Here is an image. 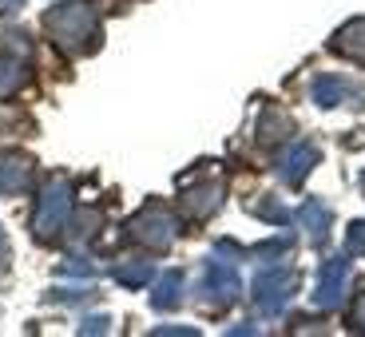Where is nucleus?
<instances>
[{"mask_svg": "<svg viewBox=\"0 0 365 337\" xmlns=\"http://www.w3.org/2000/svg\"><path fill=\"white\" fill-rule=\"evenodd\" d=\"M44 28L48 36L72 56H88L100 48V20L88 4H56V9H48Z\"/></svg>", "mask_w": 365, "mask_h": 337, "instance_id": "nucleus-1", "label": "nucleus"}, {"mask_svg": "<svg viewBox=\"0 0 365 337\" xmlns=\"http://www.w3.org/2000/svg\"><path fill=\"white\" fill-rule=\"evenodd\" d=\"M68 219H72V182L64 175H52L44 182V191H40L36 214H32V234L40 242H52L68 227Z\"/></svg>", "mask_w": 365, "mask_h": 337, "instance_id": "nucleus-2", "label": "nucleus"}, {"mask_svg": "<svg viewBox=\"0 0 365 337\" xmlns=\"http://www.w3.org/2000/svg\"><path fill=\"white\" fill-rule=\"evenodd\" d=\"M250 290H255L258 313H266V318H278V313L286 310V301L298 294V270L270 262L266 270H258V278H255V286H250Z\"/></svg>", "mask_w": 365, "mask_h": 337, "instance_id": "nucleus-3", "label": "nucleus"}, {"mask_svg": "<svg viewBox=\"0 0 365 337\" xmlns=\"http://www.w3.org/2000/svg\"><path fill=\"white\" fill-rule=\"evenodd\" d=\"M175 234H179V219H175L163 202H147L135 219L128 222V238L147 250H167L175 242Z\"/></svg>", "mask_w": 365, "mask_h": 337, "instance_id": "nucleus-4", "label": "nucleus"}, {"mask_svg": "<svg viewBox=\"0 0 365 337\" xmlns=\"http://www.w3.org/2000/svg\"><path fill=\"white\" fill-rule=\"evenodd\" d=\"M199 298L210 301L215 310H219V306H230V301L238 298V270H235V262H219V254L207 258V266H202V282H199Z\"/></svg>", "mask_w": 365, "mask_h": 337, "instance_id": "nucleus-5", "label": "nucleus"}, {"mask_svg": "<svg viewBox=\"0 0 365 337\" xmlns=\"http://www.w3.org/2000/svg\"><path fill=\"white\" fill-rule=\"evenodd\" d=\"M349 290V262L346 258H326L318 270V290H314V306L318 310H338Z\"/></svg>", "mask_w": 365, "mask_h": 337, "instance_id": "nucleus-6", "label": "nucleus"}, {"mask_svg": "<svg viewBox=\"0 0 365 337\" xmlns=\"http://www.w3.org/2000/svg\"><path fill=\"white\" fill-rule=\"evenodd\" d=\"M318 159H322L318 147H314L310 139H298V143H290L282 155H278V175H282L290 187H298V182L318 167Z\"/></svg>", "mask_w": 365, "mask_h": 337, "instance_id": "nucleus-7", "label": "nucleus"}, {"mask_svg": "<svg viewBox=\"0 0 365 337\" xmlns=\"http://www.w3.org/2000/svg\"><path fill=\"white\" fill-rule=\"evenodd\" d=\"M36 163L20 151H0V195H20L32 187Z\"/></svg>", "mask_w": 365, "mask_h": 337, "instance_id": "nucleus-8", "label": "nucleus"}, {"mask_svg": "<svg viewBox=\"0 0 365 337\" xmlns=\"http://www.w3.org/2000/svg\"><path fill=\"white\" fill-rule=\"evenodd\" d=\"M222 195H227V187H222L219 179H207V182H199V187H191V191L182 195V210H187L195 222H202L222 207Z\"/></svg>", "mask_w": 365, "mask_h": 337, "instance_id": "nucleus-9", "label": "nucleus"}, {"mask_svg": "<svg viewBox=\"0 0 365 337\" xmlns=\"http://www.w3.org/2000/svg\"><path fill=\"white\" fill-rule=\"evenodd\" d=\"M28 80V56L24 52H0V100H9Z\"/></svg>", "mask_w": 365, "mask_h": 337, "instance_id": "nucleus-10", "label": "nucleus"}, {"mask_svg": "<svg viewBox=\"0 0 365 337\" xmlns=\"http://www.w3.org/2000/svg\"><path fill=\"white\" fill-rule=\"evenodd\" d=\"M314 103H318V108H338V103H346L349 95H357V88L354 83L346 80V76H318V80H314Z\"/></svg>", "mask_w": 365, "mask_h": 337, "instance_id": "nucleus-11", "label": "nucleus"}, {"mask_svg": "<svg viewBox=\"0 0 365 337\" xmlns=\"http://www.w3.org/2000/svg\"><path fill=\"white\" fill-rule=\"evenodd\" d=\"M294 219L302 222V230L314 238V242H326V234H329V222H334V210L326 207V202H318V199H310V202H302L298 207V214Z\"/></svg>", "mask_w": 365, "mask_h": 337, "instance_id": "nucleus-12", "label": "nucleus"}, {"mask_svg": "<svg viewBox=\"0 0 365 337\" xmlns=\"http://www.w3.org/2000/svg\"><path fill=\"white\" fill-rule=\"evenodd\" d=\"M329 48L365 64V16L361 20H349L346 28H338V36H334V44H329Z\"/></svg>", "mask_w": 365, "mask_h": 337, "instance_id": "nucleus-13", "label": "nucleus"}, {"mask_svg": "<svg viewBox=\"0 0 365 337\" xmlns=\"http://www.w3.org/2000/svg\"><path fill=\"white\" fill-rule=\"evenodd\" d=\"M111 278H115L119 286H128V290H139V286H147L155 278V266L143 262V258H128V262L111 266Z\"/></svg>", "mask_w": 365, "mask_h": 337, "instance_id": "nucleus-14", "label": "nucleus"}, {"mask_svg": "<svg viewBox=\"0 0 365 337\" xmlns=\"http://www.w3.org/2000/svg\"><path fill=\"white\" fill-rule=\"evenodd\" d=\"M182 298V270H167L163 278H159L155 294H151V306L155 310H175Z\"/></svg>", "mask_w": 365, "mask_h": 337, "instance_id": "nucleus-15", "label": "nucleus"}, {"mask_svg": "<svg viewBox=\"0 0 365 337\" xmlns=\"http://www.w3.org/2000/svg\"><path fill=\"white\" fill-rule=\"evenodd\" d=\"M290 131H294V119L286 115V111L266 108L262 123H258V139H262V143H278V139H286Z\"/></svg>", "mask_w": 365, "mask_h": 337, "instance_id": "nucleus-16", "label": "nucleus"}, {"mask_svg": "<svg viewBox=\"0 0 365 337\" xmlns=\"http://www.w3.org/2000/svg\"><path fill=\"white\" fill-rule=\"evenodd\" d=\"M250 210H255L258 219H266V222H274V227H286V222H290V219H294L290 210H286V207H282V202H274V199H270V195H266V199H262V202H250Z\"/></svg>", "mask_w": 365, "mask_h": 337, "instance_id": "nucleus-17", "label": "nucleus"}, {"mask_svg": "<svg viewBox=\"0 0 365 337\" xmlns=\"http://www.w3.org/2000/svg\"><path fill=\"white\" fill-rule=\"evenodd\" d=\"M294 247V234H278V238H266V242H258L255 247V258H266V262H274V258L290 254Z\"/></svg>", "mask_w": 365, "mask_h": 337, "instance_id": "nucleus-18", "label": "nucleus"}, {"mask_svg": "<svg viewBox=\"0 0 365 337\" xmlns=\"http://www.w3.org/2000/svg\"><path fill=\"white\" fill-rule=\"evenodd\" d=\"M346 250H349V254H365V222H354V227H349Z\"/></svg>", "mask_w": 365, "mask_h": 337, "instance_id": "nucleus-19", "label": "nucleus"}, {"mask_svg": "<svg viewBox=\"0 0 365 337\" xmlns=\"http://www.w3.org/2000/svg\"><path fill=\"white\" fill-rule=\"evenodd\" d=\"M60 274H76V278H91V274H96V266H91L88 258H68V262L60 266Z\"/></svg>", "mask_w": 365, "mask_h": 337, "instance_id": "nucleus-20", "label": "nucleus"}, {"mask_svg": "<svg viewBox=\"0 0 365 337\" xmlns=\"http://www.w3.org/2000/svg\"><path fill=\"white\" fill-rule=\"evenodd\" d=\"M91 290H52L48 294V301H68V306H76V301H88Z\"/></svg>", "mask_w": 365, "mask_h": 337, "instance_id": "nucleus-21", "label": "nucleus"}, {"mask_svg": "<svg viewBox=\"0 0 365 337\" xmlns=\"http://www.w3.org/2000/svg\"><path fill=\"white\" fill-rule=\"evenodd\" d=\"M349 326L361 329V333H365V290L357 294V306H354V313H349Z\"/></svg>", "mask_w": 365, "mask_h": 337, "instance_id": "nucleus-22", "label": "nucleus"}, {"mask_svg": "<svg viewBox=\"0 0 365 337\" xmlns=\"http://www.w3.org/2000/svg\"><path fill=\"white\" fill-rule=\"evenodd\" d=\"M108 326H111V318H88L80 326V333H108Z\"/></svg>", "mask_w": 365, "mask_h": 337, "instance_id": "nucleus-23", "label": "nucleus"}, {"mask_svg": "<svg viewBox=\"0 0 365 337\" xmlns=\"http://www.w3.org/2000/svg\"><path fill=\"white\" fill-rule=\"evenodd\" d=\"M24 9V0H0V16H16Z\"/></svg>", "mask_w": 365, "mask_h": 337, "instance_id": "nucleus-24", "label": "nucleus"}, {"mask_svg": "<svg viewBox=\"0 0 365 337\" xmlns=\"http://www.w3.org/2000/svg\"><path fill=\"white\" fill-rule=\"evenodd\" d=\"M155 333H195V329H187V326H159Z\"/></svg>", "mask_w": 365, "mask_h": 337, "instance_id": "nucleus-25", "label": "nucleus"}]
</instances>
